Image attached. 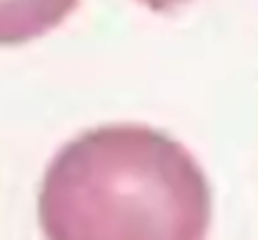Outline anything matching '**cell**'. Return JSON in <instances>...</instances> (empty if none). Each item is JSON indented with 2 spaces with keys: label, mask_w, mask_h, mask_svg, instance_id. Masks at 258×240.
Masks as SVG:
<instances>
[{
  "label": "cell",
  "mask_w": 258,
  "mask_h": 240,
  "mask_svg": "<svg viewBox=\"0 0 258 240\" xmlns=\"http://www.w3.org/2000/svg\"><path fill=\"white\" fill-rule=\"evenodd\" d=\"M38 215L48 240H206L211 188L178 140L105 125L53 158Z\"/></svg>",
  "instance_id": "obj_1"
},
{
  "label": "cell",
  "mask_w": 258,
  "mask_h": 240,
  "mask_svg": "<svg viewBox=\"0 0 258 240\" xmlns=\"http://www.w3.org/2000/svg\"><path fill=\"white\" fill-rule=\"evenodd\" d=\"M81 0H0V45H20L58 28Z\"/></svg>",
  "instance_id": "obj_2"
},
{
  "label": "cell",
  "mask_w": 258,
  "mask_h": 240,
  "mask_svg": "<svg viewBox=\"0 0 258 240\" xmlns=\"http://www.w3.org/2000/svg\"><path fill=\"white\" fill-rule=\"evenodd\" d=\"M138 3H143L146 8H151L156 13H168V10H175V8L190 3V0H138Z\"/></svg>",
  "instance_id": "obj_3"
}]
</instances>
